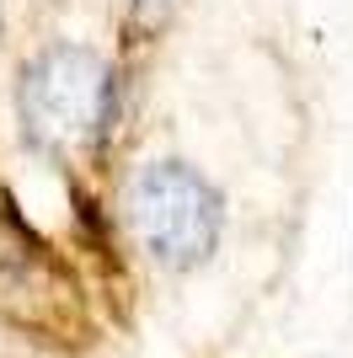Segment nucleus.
Instances as JSON below:
<instances>
[{"label": "nucleus", "mask_w": 353, "mask_h": 358, "mask_svg": "<svg viewBox=\"0 0 353 358\" xmlns=\"http://www.w3.org/2000/svg\"><path fill=\"white\" fill-rule=\"evenodd\" d=\"M0 315L27 327L32 337H70L86 310H81V289L75 278L54 262L43 241L0 203Z\"/></svg>", "instance_id": "7ed1b4c3"}, {"label": "nucleus", "mask_w": 353, "mask_h": 358, "mask_svg": "<svg viewBox=\"0 0 353 358\" xmlns=\"http://www.w3.org/2000/svg\"><path fill=\"white\" fill-rule=\"evenodd\" d=\"M113 107H118V75L91 48L54 43L22 64L16 118H22L27 145H38L43 155H59V161L86 155L113 129Z\"/></svg>", "instance_id": "f257e3e1"}, {"label": "nucleus", "mask_w": 353, "mask_h": 358, "mask_svg": "<svg viewBox=\"0 0 353 358\" xmlns=\"http://www.w3.org/2000/svg\"><path fill=\"white\" fill-rule=\"evenodd\" d=\"M172 6L176 0H129V22L139 32H150V27H161L166 16H172Z\"/></svg>", "instance_id": "20e7f679"}, {"label": "nucleus", "mask_w": 353, "mask_h": 358, "mask_svg": "<svg viewBox=\"0 0 353 358\" xmlns=\"http://www.w3.org/2000/svg\"><path fill=\"white\" fill-rule=\"evenodd\" d=\"M129 224L150 262H161L166 273H188L220 246V187L188 161H150L129 182Z\"/></svg>", "instance_id": "f03ea898"}]
</instances>
